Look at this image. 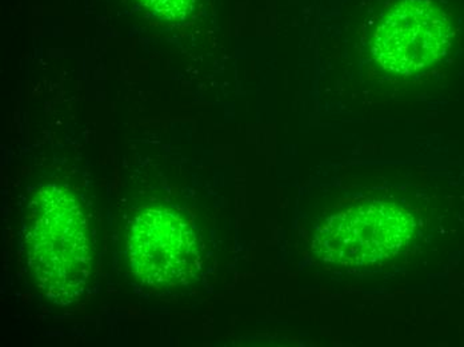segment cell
Segmentation results:
<instances>
[{"instance_id": "4", "label": "cell", "mask_w": 464, "mask_h": 347, "mask_svg": "<svg viewBox=\"0 0 464 347\" xmlns=\"http://www.w3.org/2000/svg\"><path fill=\"white\" fill-rule=\"evenodd\" d=\"M127 255L135 275L150 286L186 281L197 262V239L185 219L167 208H146L132 221Z\"/></svg>"}, {"instance_id": "1", "label": "cell", "mask_w": 464, "mask_h": 347, "mask_svg": "<svg viewBox=\"0 0 464 347\" xmlns=\"http://www.w3.org/2000/svg\"><path fill=\"white\" fill-rule=\"evenodd\" d=\"M28 265L41 292L55 304L83 294L92 270L86 217L66 188L50 185L31 200L24 221Z\"/></svg>"}, {"instance_id": "5", "label": "cell", "mask_w": 464, "mask_h": 347, "mask_svg": "<svg viewBox=\"0 0 464 347\" xmlns=\"http://www.w3.org/2000/svg\"><path fill=\"white\" fill-rule=\"evenodd\" d=\"M144 7L167 21H179L185 18L192 0H140Z\"/></svg>"}, {"instance_id": "3", "label": "cell", "mask_w": 464, "mask_h": 347, "mask_svg": "<svg viewBox=\"0 0 464 347\" xmlns=\"http://www.w3.org/2000/svg\"><path fill=\"white\" fill-rule=\"evenodd\" d=\"M451 24L429 0L396 5L373 39V56L387 72L414 75L440 62L451 42Z\"/></svg>"}, {"instance_id": "2", "label": "cell", "mask_w": 464, "mask_h": 347, "mask_svg": "<svg viewBox=\"0 0 464 347\" xmlns=\"http://www.w3.org/2000/svg\"><path fill=\"white\" fill-rule=\"evenodd\" d=\"M414 233V219L401 206L364 202L325 219L314 239V253L328 264L366 266L398 254Z\"/></svg>"}]
</instances>
